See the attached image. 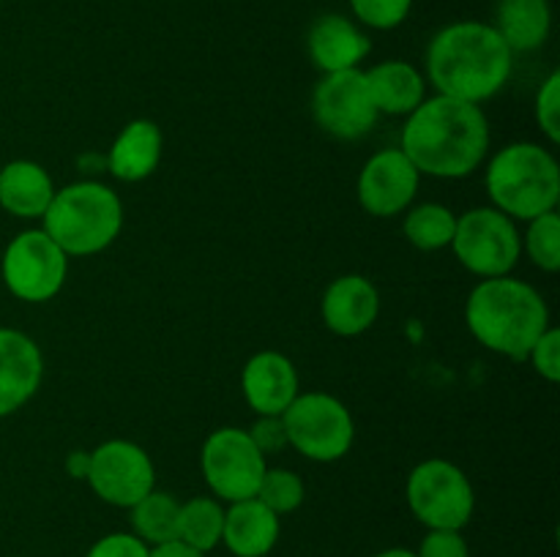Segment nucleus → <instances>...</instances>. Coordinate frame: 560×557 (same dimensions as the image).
Wrapping results in <instances>:
<instances>
[{
    "mask_svg": "<svg viewBox=\"0 0 560 557\" xmlns=\"http://www.w3.org/2000/svg\"><path fill=\"white\" fill-rule=\"evenodd\" d=\"M257 500L262 506L271 508L277 517L282 513H293L295 508H301L304 502L306 489H304V481H301L299 473L288 467H268L266 475H262L260 486H257Z\"/></svg>",
    "mask_w": 560,
    "mask_h": 557,
    "instance_id": "obj_27",
    "label": "nucleus"
},
{
    "mask_svg": "<svg viewBox=\"0 0 560 557\" xmlns=\"http://www.w3.org/2000/svg\"><path fill=\"white\" fill-rule=\"evenodd\" d=\"M416 557H470V546L463 530H430Z\"/></svg>",
    "mask_w": 560,
    "mask_h": 557,
    "instance_id": "obj_31",
    "label": "nucleus"
},
{
    "mask_svg": "<svg viewBox=\"0 0 560 557\" xmlns=\"http://www.w3.org/2000/svg\"><path fill=\"white\" fill-rule=\"evenodd\" d=\"M279 541V517L257 497L224 508L222 544L235 557H266Z\"/></svg>",
    "mask_w": 560,
    "mask_h": 557,
    "instance_id": "obj_18",
    "label": "nucleus"
},
{
    "mask_svg": "<svg viewBox=\"0 0 560 557\" xmlns=\"http://www.w3.org/2000/svg\"><path fill=\"white\" fill-rule=\"evenodd\" d=\"M536 120L552 145L560 142V71H552L536 93Z\"/></svg>",
    "mask_w": 560,
    "mask_h": 557,
    "instance_id": "obj_29",
    "label": "nucleus"
},
{
    "mask_svg": "<svg viewBox=\"0 0 560 557\" xmlns=\"http://www.w3.org/2000/svg\"><path fill=\"white\" fill-rule=\"evenodd\" d=\"M131 511V528L140 541L148 546L167 544V541H178V519H180V502L167 491H148L140 502L129 508Z\"/></svg>",
    "mask_w": 560,
    "mask_h": 557,
    "instance_id": "obj_23",
    "label": "nucleus"
},
{
    "mask_svg": "<svg viewBox=\"0 0 560 557\" xmlns=\"http://www.w3.org/2000/svg\"><path fill=\"white\" fill-rule=\"evenodd\" d=\"M375 557H416V552H410V549H402V546H394V549L377 552Z\"/></svg>",
    "mask_w": 560,
    "mask_h": 557,
    "instance_id": "obj_36",
    "label": "nucleus"
},
{
    "mask_svg": "<svg viewBox=\"0 0 560 557\" xmlns=\"http://www.w3.org/2000/svg\"><path fill=\"white\" fill-rule=\"evenodd\" d=\"M306 49L315 69L323 74H337V71L359 69L372 52V42L353 20L342 14H323L312 22Z\"/></svg>",
    "mask_w": 560,
    "mask_h": 557,
    "instance_id": "obj_17",
    "label": "nucleus"
},
{
    "mask_svg": "<svg viewBox=\"0 0 560 557\" xmlns=\"http://www.w3.org/2000/svg\"><path fill=\"white\" fill-rule=\"evenodd\" d=\"M85 557H151V546L135 533H109L98 538Z\"/></svg>",
    "mask_w": 560,
    "mask_h": 557,
    "instance_id": "obj_33",
    "label": "nucleus"
},
{
    "mask_svg": "<svg viewBox=\"0 0 560 557\" xmlns=\"http://www.w3.org/2000/svg\"><path fill=\"white\" fill-rule=\"evenodd\" d=\"M224 530V508L213 497H191L189 502H180L178 519V541L191 549L208 555L222 544Z\"/></svg>",
    "mask_w": 560,
    "mask_h": 557,
    "instance_id": "obj_24",
    "label": "nucleus"
},
{
    "mask_svg": "<svg viewBox=\"0 0 560 557\" xmlns=\"http://www.w3.org/2000/svg\"><path fill=\"white\" fill-rule=\"evenodd\" d=\"M485 186L492 208L514 222H530L541 213L558 211V158L536 142H512L492 156Z\"/></svg>",
    "mask_w": 560,
    "mask_h": 557,
    "instance_id": "obj_4",
    "label": "nucleus"
},
{
    "mask_svg": "<svg viewBox=\"0 0 560 557\" xmlns=\"http://www.w3.org/2000/svg\"><path fill=\"white\" fill-rule=\"evenodd\" d=\"M364 80L377 115H410L427 98V76L405 60H383Z\"/></svg>",
    "mask_w": 560,
    "mask_h": 557,
    "instance_id": "obj_20",
    "label": "nucleus"
},
{
    "mask_svg": "<svg viewBox=\"0 0 560 557\" xmlns=\"http://www.w3.org/2000/svg\"><path fill=\"white\" fill-rule=\"evenodd\" d=\"M290 448L312 462H337L353 448L355 424L342 399L331 393H299L282 413Z\"/></svg>",
    "mask_w": 560,
    "mask_h": 557,
    "instance_id": "obj_6",
    "label": "nucleus"
},
{
    "mask_svg": "<svg viewBox=\"0 0 560 557\" xmlns=\"http://www.w3.org/2000/svg\"><path fill=\"white\" fill-rule=\"evenodd\" d=\"M88 484L98 500L131 508L156 489V467L142 446L131 440H107L91 451Z\"/></svg>",
    "mask_w": 560,
    "mask_h": 557,
    "instance_id": "obj_11",
    "label": "nucleus"
},
{
    "mask_svg": "<svg viewBox=\"0 0 560 557\" xmlns=\"http://www.w3.org/2000/svg\"><path fill=\"white\" fill-rule=\"evenodd\" d=\"M42 229L69 257H93L124 229V200L96 180L63 186L42 216Z\"/></svg>",
    "mask_w": 560,
    "mask_h": 557,
    "instance_id": "obj_5",
    "label": "nucleus"
},
{
    "mask_svg": "<svg viewBox=\"0 0 560 557\" xmlns=\"http://www.w3.org/2000/svg\"><path fill=\"white\" fill-rule=\"evenodd\" d=\"M523 249L528 251L530 262L539 271L556 273L560 268V216L558 211L541 213V216L530 218L528 229H525Z\"/></svg>",
    "mask_w": 560,
    "mask_h": 557,
    "instance_id": "obj_26",
    "label": "nucleus"
},
{
    "mask_svg": "<svg viewBox=\"0 0 560 557\" xmlns=\"http://www.w3.org/2000/svg\"><path fill=\"white\" fill-rule=\"evenodd\" d=\"M465 322L481 347L512 360H525L536 339L550 328V309L534 284L509 273L481 278L470 289Z\"/></svg>",
    "mask_w": 560,
    "mask_h": 557,
    "instance_id": "obj_3",
    "label": "nucleus"
},
{
    "mask_svg": "<svg viewBox=\"0 0 560 557\" xmlns=\"http://www.w3.org/2000/svg\"><path fill=\"white\" fill-rule=\"evenodd\" d=\"M320 315L328 331L337 336H361L375 325L381 315V293L361 273H345L334 278L323 293Z\"/></svg>",
    "mask_w": 560,
    "mask_h": 557,
    "instance_id": "obj_16",
    "label": "nucleus"
},
{
    "mask_svg": "<svg viewBox=\"0 0 560 557\" xmlns=\"http://www.w3.org/2000/svg\"><path fill=\"white\" fill-rule=\"evenodd\" d=\"M200 467L208 489L219 500L238 502L257 495L268 462L260 448L252 442L249 431L238 426H222L202 442Z\"/></svg>",
    "mask_w": 560,
    "mask_h": 557,
    "instance_id": "obj_10",
    "label": "nucleus"
},
{
    "mask_svg": "<svg viewBox=\"0 0 560 557\" xmlns=\"http://www.w3.org/2000/svg\"><path fill=\"white\" fill-rule=\"evenodd\" d=\"M405 238L421 251H441L452 246L457 216L452 208L441 202H424V205L410 208L405 216Z\"/></svg>",
    "mask_w": 560,
    "mask_h": 557,
    "instance_id": "obj_25",
    "label": "nucleus"
},
{
    "mask_svg": "<svg viewBox=\"0 0 560 557\" xmlns=\"http://www.w3.org/2000/svg\"><path fill=\"white\" fill-rule=\"evenodd\" d=\"M3 284L25 304H47L63 289L69 254L44 229H25L3 251Z\"/></svg>",
    "mask_w": 560,
    "mask_h": 557,
    "instance_id": "obj_9",
    "label": "nucleus"
},
{
    "mask_svg": "<svg viewBox=\"0 0 560 557\" xmlns=\"http://www.w3.org/2000/svg\"><path fill=\"white\" fill-rule=\"evenodd\" d=\"M55 197L47 169L27 158H16L0 169V208L16 218H42Z\"/></svg>",
    "mask_w": 560,
    "mask_h": 557,
    "instance_id": "obj_21",
    "label": "nucleus"
},
{
    "mask_svg": "<svg viewBox=\"0 0 560 557\" xmlns=\"http://www.w3.org/2000/svg\"><path fill=\"white\" fill-rule=\"evenodd\" d=\"M44 355L27 333L0 328V418L25 407L42 388Z\"/></svg>",
    "mask_w": 560,
    "mask_h": 557,
    "instance_id": "obj_14",
    "label": "nucleus"
},
{
    "mask_svg": "<svg viewBox=\"0 0 560 557\" xmlns=\"http://www.w3.org/2000/svg\"><path fill=\"white\" fill-rule=\"evenodd\" d=\"M399 151L421 175L465 178L490 151V120L481 104L435 93L408 115Z\"/></svg>",
    "mask_w": 560,
    "mask_h": 557,
    "instance_id": "obj_1",
    "label": "nucleus"
},
{
    "mask_svg": "<svg viewBox=\"0 0 560 557\" xmlns=\"http://www.w3.org/2000/svg\"><path fill=\"white\" fill-rule=\"evenodd\" d=\"M164 137L153 120L137 118L129 126H124L118 137H115L113 147H109L107 167L124 183H137L145 180L148 175L156 173L159 162H162Z\"/></svg>",
    "mask_w": 560,
    "mask_h": 557,
    "instance_id": "obj_19",
    "label": "nucleus"
},
{
    "mask_svg": "<svg viewBox=\"0 0 560 557\" xmlns=\"http://www.w3.org/2000/svg\"><path fill=\"white\" fill-rule=\"evenodd\" d=\"M534 364L536 375L545 377L547 382H558L560 380V331L558 328H547L536 344L530 347L528 358Z\"/></svg>",
    "mask_w": 560,
    "mask_h": 557,
    "instance_id": "obj_30",
    "label": "nucleus"
},
{
    "mask_svg": "<svg viewBox=\"0 0 560 557\" xmlns=\"http://www.w3.org/2000/svg\"><path fill=\"white\" fill-rule=\"evenodd\" d=\"M312 115L317 126L337 140H361L381 118L361 69L323 76L312 93Z\"/></svg>",
    "mask_w": 560,
    "mask_h": 557,
    "instance_id": "obj_12",
    "label": "nucleus"
},
{
    "mask_svg": "<svg viewBox=\"0 0 560 557\" xmlns=\"http://www.w3.org/2000/svg\"><path fill=\"white\" fill-rule=\"evenodd\" d=\"M421 173L399 147L375 153L359 173L355 194L361 208L375 218H392L408 211L419 194Z\"/></svg>",
    "mask_w": 560,
    "mask_h": 557,
    "instance_id": "obj_13",
    "label": "nucleus"
},
{
    "mask_svg": "<svg viewBox=\"0 0 560 557\" xmlns=\"http://www.w3.org/2000/svg\"><path fill=\"white\" fill-rule=\"evenodd\" d=\"M246 431H249L252 442L260 448L262 457H268V453L284 451V448L290 446L288 431H284L282 415H257L255 424H252Z\"/></svg>",
    "mask_w": 560,
    "mask_h": 557,
    "instance_id": "obj_32",
    "label": "nucleus"
},
{
    "mask_svg": "<svg viewBox=\"0 0 560 557\" xmlns=\"http://www.w3.org/2000/svg\"><path fill=\"white\" fill-rule=\"evenodd\" d=\"M88 470H91V451H71L66 457V473L77 481L88 478Z\"/></svg>",
    "mask_w": 560,
    "mask_h": 557,
    "instance_id": "obj_34",
    "label": "nucleus"
},
{
    "mask_svg": "<svg viewBox=\"0 0 560 557\" xmlns=\"http://www.w3.org/2000/svg\"><path fill=\"white\" fill-rule=\"evenodd\" d=\"M514 52L490 22H452L427 47V80L438 93L481 104L503 91Z\"/></svg>",
    "mask_w": 560,
    "mask_h": 557,
    "instance_id": "obj_2",
    "label": "nucleus"
},
{
    "mask_svg": "<svg viewBox=\"0 0 560 557\" xmlns=\"http://www.w3.org/2000/svg\"><path fill=\"white\" fill-rule=\"evenodd\" d=\"M241 391L255 415H282L299 396V369L288 355L262 349L246 360L241 371Z\"/></svg>",
    "mask_w": 560,
    "mask_h": 557,
    "instance_id": "obj_15",
    "label": "nucleus"
},
{
    "mask_svg": "<svg viewBox=\"0 0 560 557\" xmlns=\"http://www.w3.org/2000/svg\"><path fill=\"white\" fill-rule=\"evenodd\" d=\"M408 508L427 530H463L474 519L476 491L463 467L427 459L408 475Z\"/></svg>",
    "mask_w": 560,
    "mask_h": 557,
    "instance_id": "obj_7",
    "label": "nucleus"
},
{
    "mask_svg": "<svg viewBox=\"0 0 560 557\" xmlns=\"http://www.w3.org/2000/svg\"><path fill=\"white\" fill-rule=\"evenodd\" d=\"M492 27L514 55L534 52L550 38V0H498Z\"/></svg>",
    "mask_w": 560,
    "mask_h": 557,
    "instance_id": "obj_22",
    "label": "nucleus"
},
{
    "mask_svg": "<svg viewBox=\"0 0 560 557\" xmlns=\"http://www.w3.org/2000/svg\"><path fill=\"white\" fill-rule=\"evenodd\" d=\"M151 557H206L202 552L180 544V541H167V544L151 546Z\"/></svg>",
    "mask_w": 560,
    "mask_h": 557,
    "instance_id": "obj_35",
    "label": "nucleus"
},
{
    "mask_svg": "<svg viewBox=\"0 0 560 557\" xmlns=\"http://www.w3.org/2000/svg\"><path fill=\"white\" fill-rule=\"evenodd\" d=\"M355 20L372 31H394L408 20L413 0H348Z\"/></svg>",
    "mask_w": 560,
    "mask_h": 557,
    "instance_id": "obj_28",
    "label": "nucleus"
},
{
    "mask_svg": "<svg viewBox=\"0 0 560 557\" xmlns=\"http://www.w3.org/2000/svg\"><path fill=\"white\" fill-rule=\"evenodd\" d=\"M452 249L454 257L476 276H509L523 254V235L517 233L514 218L498 208L485 205L457 216Z\"/></svg>",
    "mask_w": 560,
    "mask_h": 557,
    "instance_id": "obj_8",
    "label": "nucleus"
}]
</instances>
